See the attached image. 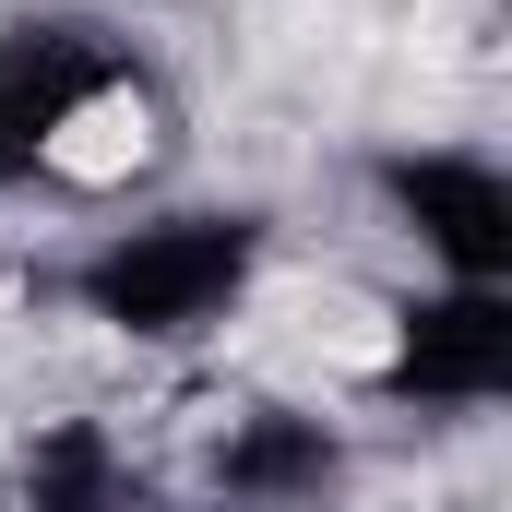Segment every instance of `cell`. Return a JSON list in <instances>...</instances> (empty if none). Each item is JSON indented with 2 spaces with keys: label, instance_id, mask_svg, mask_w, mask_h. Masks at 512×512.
<instances>
[{
  "label": "cell",
  "instance_id": "cell-1",
  "mask_svg": "<svg viewBox=\"0 0 512 512\" xmlns=\"http://www.w3.org/2000/svg\"><path fill=\"white\" fill-rule=\"evenodd\" d=\"M155 143H167V108L143 84H96V96H72L60 120L36 131V167L72 179V191H120V179L155 167Z\"/></svg>",
  "mask_w": 512,
  "mask_h": 512
}]
</instances>
